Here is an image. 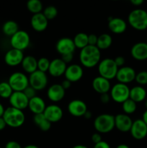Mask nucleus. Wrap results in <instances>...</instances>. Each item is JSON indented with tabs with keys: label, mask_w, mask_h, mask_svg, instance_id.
<instances>
[{
	"label": "nucleus",
	"mask_w": 147,
	"mask_h": 148,
	"mask_svg": "<svg viewBox=\"0 0 147 148\" xmlns=\"http://www.w3.org/2000/svg\"><path fill=\"white\" fill-rule=\"evenodd\" d=\"M81 64L86 68H93L101 61V51L96 46L88 45L79 53Z\"/></svg>",
	"instance_id": "1"
},
{
	"label": "nucleus",
	"mask_w": 147,
	"mask_h": 148,
	"mask_svg": "<svg viewBox=\"0 0 147 148\" xmlns=\"http://www.w3.org/2000/svg\"><path fill=\"white\" fill-rule=\"evenodd\" d=\"M2 117L7 126L12 128H19L22 127L25 121V116L23 111L12 106L6 108Z\"/></svg>",
	"instance_id": "2"
},
{
	"label": "nucleus",
	"mask_w": 147,
	"mask_h": 148,
	"mask_svg": "<svg viewBox=\"0 0 147 148\" xmlns=\"http://www.w3.org/2000/svg\"><path fill=\"white\" fill-rule=\"evenodd\" d=\"M128 23L131 27L138 31L147 29V11L142 9H135L129 13Z\"/></svg>",
	"instance_id": "3"
},
{
	"label": "nucleus",
	"mask_w": 147,
	"mask_h": 148,
	"mask_svg": "<svg viewBox=\"0 0 147 148\" xmlns=\"http://www.w3.org/2000/svg\"><path fill=\"white\" fill-rule=\"evenodd\" d=\"M93 124L97 132L107 134L115 128V116L109 114H100L95 118Z\"/></svg>",
	"instance_id": "4"
},
{
	"label": "nucleus",
	"mask_w": 147,
	"mask_h": 148,
	"mask_svg": "<svg viewBox=\"0 0 147 148\" xmlns=\"http://www.w3.org/2000/svg\"><path fill=\"white\" fill-rule=\"evenodd\" d=\"M97 66L99 76L108 80L115 78L117 72L119 69L115 64L114 59H110V58H106L101 60Z\"/></svg>",
	"instance_id": "5"
},
{
	"label": "nucleus",
	"mask_w": 147,
	"mask_h": 148,
	"mask_svg": "<svg viewBox=\"0 0 147 148\" xmlns=\"http://www.w3.org/2000/svg\"><path fill=\"white\" fill-rule=\"evenodd\" d=\"M110 95L112 101L118 103H122L128 100L130 97V88L126 84L118 83L115 84L110 90Z\"/></svg>",
	"instance_id": "6"
},
{
	"label": "nucleus",
	"mask_w": 147,
	"mask_h": 148,
	"mask_svg": "<svg viewBox=\"0 0 147 148\" xmlns=\"http://www.w3.org/2000/svg\"><path fill=\"white\" fill-rule=\"evenodd\" d=\"M8 82L13 91L23 92L29 86L28 77L21 72H16L12 74L8 79Z\"/></svg>",
	"instance_id": "7"
},
{
	"label": "nucleus",
	"mask_w": 147,
	"mask_h": 148,
	"mask_svg": "<svg viewBox=\"0 0 147 148\" xmlns=\"http://www.w3.org/2000/svg\"><path fill=\"white\" fill-rule=\"evenodd\" d=\"M30 43V37L28 33L24 30H19L15 34L10 37V45L12 49L20 51H24Z\"/></svg>",
	"instance_id": "8"
},
{
	"label": "nucleus",
	"mask_w": 147,
	"mask_h": 148,
	"mask_svg": "<svg viewBox=\"0 0 147 148\" xmlns=\"http://www.w3.org/2000/svg\"><path fill=\"white\" fill-rule=\"evenodd\" d=\"M28 79L29 85L34 88L36 91L43 90L46 88L48 82V79L46 72H41L38 69L30 74Z\"/></svg>",
	"instance_id": "9"
},
{
	"label": "nucleus",
	"mask_w": 147,
	"mask_h": 148,
	"mask_svg": "<svg viewBox=\"0 0 147 148\" xmlns=\"http://www.w3.org/2000/svg\"><path fill=\"white\" fill-rule=\"evenodd\" d=\"M131 136L136 140H141L146 138L147 136V125L142 119H138L133 121L130 130Z\"/></svg>",
	"instance_id": "10"
},
{
	"label": "nucleus",
	"mask_w": 147,
	"mask_h": 148,
	"mask_svg": "<svg viewBox=\"0 0 147 148\" xmlns=\"http://www.w3.org/2000/svg\"><path fill=\"white\" fill-rule=\"evenodd\" d=\"M43 115L50 123H56L61 121L63 116L62 108L56 104H50L46 106V109L43 111Z\"/></svg>",
	"instance_id": "11"
},
{
	"label": "nucleus",
	"mask_w": 147,
	"mask_h": 148,
	"mask_svg": "<svg viewBox=\"0 0 147 148\" xmlns=\"http://www.w3.org/2000/svg\"><path fill=\"white\" fill-rule=\"evenodd\" d=\"M135 75H136V72L133 68L125 66L120 67L118 69L115 78L118 81V82L127 85L135 80Z\"/></svg>",
	"instance_id": "12"
},
{
	"label": "nucleus",
	"mask_w": 147,
	"mask_h": 148,
	"mask_svg": "<svg viewBox=\"0 0 147 148\" xmlns=\"http://www.w3.org/2000/svg\"><path fill=\"white\" fill-rule=\"evenodd\" d=\"M10 106L12 107L23 111L28 107L29 99L23 92L14 91L9 98Z\"/></svg>",
	"instance_id": "13"
},
{
	"label": "nucleus",
	"mask_w": 147,
	"mask_h": 148,
	"mask_svg": "<svg viewBox=\"0 0 147 148\" xmlns=\"http://www.w3.org/2000/svg\"><path fill=\"white\" fill-rule=\"evenodd\" d=\"M84 75V70L82 66L77 64H72L66 67L65 71V79L71 82H76L80 80Z\"/></svg>",
	"instance_id": "14"
},
{
	"label": "nucleus",
	"mask_w": 147,
	"mask_h": 148,
	"mask_svg": "<svg viewBox=\"0 0 147 148\" xmlns=\"http://www.w3.org/2000/svg\"><path fill=\"white\" fill-rule=\"evenodd\" d=\"M24 53L22 51L12 49L8 50L4 55V62L6 64L10 66H16L21 64L23 59Z\"/></svg>",
	"instance_id": "15"
},
{
	"label": "nucleus",
	"mask_w": 147,
	"mask_h": 148,
	"mask_svg": "<svg viewBox=\"0 0 147 148\" xmlns=\"http://www.w3.org/2000/svg\"><path fill=\"white\" fill-rule=\"evenodd\" d=\"M67 109L69 114L73 116L82 117L87 111V106L82 100L75 99L69 102Z\"/></svg>",
	"instance_id": "16"
},
{
	"label": "nucleus",
	"mask_w": 147,
	"mask_h": 148,
	"mask_svg": "<svg viewBox=\"0 0 147 148\" xmlns=\"http://www.w3.org/2000/svg\"><path fill=\"white\" fill-rule=\"evenodd\" d=\"M133 121L129 115L118 114L115 116V128L121 132H128L131 130Z\"/></svg>",
	"instance_id": "17"
},
{
	"label": "nucleus",
	"mask_w": 147,
	"mask_h": 148,
	"mask_svg": "<svg viewBox=\"0 0 147 148\" xmlns=\"http://www.w3.org/2000/svg\"><path fill=\"white\" fill-rule=\"evenodd\" d=\"M56 49L58 53L61 55H63L66 53H74L76 47L74 43L73 39L65 37L61 38L56 42Z\"/></svg>",
	"instance_id": "18"
},
{
	"label": "nucleus",
	"mask_w": 147,
	"mask_h": 148,
	"mask_svg": "<svg viewBox=\"0 0 147 148\" xmlns=\"http://www.w3.org/2000/svg\"><path fill=\"white\" fill-rule=\"evenodd\" d=\"M66 90L61 84H53L50 85L47 91V97L50 101L57 103L63 99Z\"/></svg>",
	"instance_id": "19"
},
{
	"label": "nucleus",
	"mask_w": 147,
	"mask_h": 148,
	"mask_svg": "<svg viewBox=\"0 0 147 148\" xmlns=\"http://www.w3.org/2000/svg\"><path fill=\"white\" fill-rule=\"evenodd\" d=\"M67 64L61 59H54L50 62L48 73L54 77H59L64 75Z\"/></svg>",
	"instance_id": "20"
},
{
	"label": "nucleus",
	"mask_w": 147,
	"mask_h": 148,
	"mask_svg": "<svg viewBox=\"0 0 147 148\" xmlns=\"http://www.w3.org/2000/svg\"><path fill=\"white\" fill-rule=\"evenodd\" d=\"M30 25L32 28L36 32H43L46 30L48 25V20L43 14V12L33 14L30 19Z\"/></svg>",
	"instance_id": "21"
},
{
	"label": "nucleus",
	"mask_w": 147,
	"mask_h": 148,
	"mask_svg": "<svg viewBox=\"0 0 147 148\" xmlns=\"http://www.w3.org/2000/svg\"><path fill=\"white\" fill-rule=\"evenodd\" d=\"M108 25L110 30L115 34H122L127 29V23L120 17H110L108 19Z\"/></svg>",
	"instance_id": "22"
},
{
	"label": "nucleus",
	"mask_w": 147,
	"mask_h": 148,
	"mask_svg": "<svg viewBox=\"0 0 147 148\" xmlns=\"http://www.w3.org/2000/svg\"><path fill=\"white\" fill-rule=\"evenodd\" d=\"M131 54L137 61H145L147 59V43L138 42L135 43L131 49Z\"/></svg>",
	"instance_id": "23"
},
{
	"label": "nucleus",
	"mask_w": 147,
	"mask_h": 148,
	"mask_svg": "<svg viewBox=\"0 0 147 148\" xmlns=\"http://www.w3.org/2000/svg\"><path fill=\"white\" fill-rule=\"evenodd\" d=\"M92 88L97 93H108L111 89V84L110 80L101 76L96 77L92 80Z\"/></svg>",
	"instance_id": "24"
},
{
	"label": "nucleus",
	"mask_w": 147,
	"mask_h": 148,
	"mask_svg": "<svg viewBox=\"0 0 147 148\" xmlns=\"http://www.w3.org/2000/svg\"><path fill=\"white\" fill-rule=\"evenodd\" d=\"M27 108L35 115V114H43L44 110L46 109V105L45 101L41 97L36 95V96L33 97L31 99L29 100L28 107Z\"/></svg>",
	"instance_id": "25"
},
{
	"label": "nucleus",
	"mask_w": 147,
	"mask_h": 148,
	"mask_svg": "<svg viewBox=\"0 0 147 148\" xmlns=\"http://www.w3.org/2000/svg\"><path fill=\"white\" fill-rule=\"evenodd\" d=\"M146 95V90L144 87L141 86V85L134 86L131 89H130L129 98L135 101L136 103L145 101Z\"/></svg>",
	"instance_id": "26"
},
{
	"label": "nucleus",
	"mask_w": 147,
	"mask_h": 148,
	"mask_svg": "<svg viewBox=\"0 0 147 148\" xmlns=\"http://www.w3.org/2000/svg\"><path fill=\"white\" fill-rule=\"evenodd\" d=\"M21 65L23 70L28 74H31L37 70V60L33 56L28 55L24 56Z\"/></svg>",
	"instance_id": "27"
},
{
	"label": "nucleus",
	"mask_w": 147,
	"mask_h": 148,
	"mask_svg": "<svg viewBox=\"0 0 147 148\" xmlns=\"http://www.w3.org/2000/svg\"><path fill=\"white\" fill-rule=\"evenodd\" d=\"M33 121L35 124L43 132H47L51 127V123L45 117L43 114H35L33 116Z\"/></svg>",
	"instance_id": "28"
},
{
	"label": "nucleus",
	"mask_w": 147,
	"mask_h": 148,
	"mask_svg": "<svg viewBox=\"0 0 147 148\" xmlns=\"http://www.w3.org/2000/svg\"><path fill=\"white\" fill-rule=\"evenodd\" d=\"M112 43V38L110 35L108 33H103L98 36L97 43L96 46L99 50H105L109 49Z\"/></svg>",
	"instance_id": "29"
},
{
	"label": "nucleus",
	"mask_w": 147,
	"mask_h": 148,
	"mask_svg": "<svg viewBox=\"0 0 147 148\" xmlns=\"http://www.w3.org/2000/svg\"><path fill=\"white\" fill-rule=\"evenodd\" d=\"M19 30L18 24L13 20H8L2 25V32L5 36L12 37Z\"/></svg>",
	"instance_id": "30"
},
{
	"label": "nucleus",
	"mask_w": 147,
	"mask_h": 148,
	"mask_svg": "<svg viewBox=\"0 0 147 148\" xmlns=\"http://www.w3.org/2000/svg\"><path fill=\"white\" fill-rule=\"evenodd\" d=\"M76 49H82L88 46V35L84 33H79L73 39Z\"/></svg>",
	"instance_id": "31"
},
{
	"label": "nucleus",
	"mask_w": 147,
	"mask_h": 148,
	"mask_svg": "<svg viewBox=\"0 0 147 148\" xmlns=\"http://www.w3.org/2000/svg\"><path fill=\"white\" fill-rule=\"evenodd\" d=\"M26 7L30 12L33 14L42 12L43 10V4L40 0H27Z\"/></svg>",
	"instance_id": "32"
},
{
	"label": "nucleus",
	"mask_w": 147,
	"mask_h": 148,
	"mask_svg": "<svg viewBox=\"0 0 147 148\" xmlns=\"http://www.w3.org/2000/svg\"><path fill=\"white\" fill-rule=\"evenodd\" d=\"M122 109L124 114H127V115L132 114L136 111L137 103L131 98H128L122 103Z\"/></svg>",
	"instance_id": "33"
},
{
	"label": "nucleus",
	"mask_w": 147,
	"mask_h": 148,
	"mask_svg": "<svg viewBox=\"0 0 147 148\" xmlns=\"http://www.w3.org/2000/svg\"><path fill=\"white\" fill-rule=\"evenodd\" d=\"M13 92L14 91L8 82H0V97L1 98L4 99H9Z\"/></svg>",
	"instance_id": "34"
},
{
	"label": "nucleus",
	"mask_w": 147,
	"mask_h": 148,
	"mask_svg": "<svg viewBox=\"0 0 147 148\" xmlns=\"http://www.w3.org/2000/svg\"><path fill=\"white\" fill-rule=\"evenodd\" d=\"M43 14H44L45 17L48 20H53L56 18V16L58 15V10L55 6L49 5L47 6L44 10H43Z\"/></svg>",
	"instance_id": "35"
},
{
	"label": "nucleus",
	"mask_w": 147,
	"mask_h": 148,
	"mask_svg": "<svg viewBox=\"0 0 147 148\" xmlns=\"http://www.w3.org/2000/svg\"><path fill=\"white\" fill-rule=\"evenodd\" d=\"M50 62L46 57H41L37 60V69L41 72H46L48 71Z\"/></svg>",
	"instance_id": "36"
},
{
	"label": "nucleus",
	"mask_w": 147,
	"mask_h": 148,
	"mask_svg": "<svg viewBox=\"0 0 147 148\" xmlns=\"http://www.w3.org/2000/svg\"><path fill=\"white\" fill-rule=\"evenodd\" d=\"M135 80L141 86L147 85V71H141L137 73Z\"/></svg>",
	"instance_id": "37"
},
{
	"label": "nucleus",
	"mask_w": 147,
	"mask_h": 148,
	"mask_svg": "<svg viewBox=\"0 0 147 148\" xmlns=\"http://www.w3.org/2000/svg\"><path fill=\"white\" fill-rule=\"evenodd\" d=\"M23 92L24 93V95L27 96V98H28L29 100L31 99L33 97L36 96V90L33 88H32L31 86L29 85L28 87L24 89V90L23 91Z\"/></svg>",
	"instance_id": "38"
},
{
	"label": "nucleus",
	"mask_w": 147,
	"mask_h": 148,
	"mask_svg": "<svg viewBox=\"0 0 147 148\" xmlns=\"http://www.w3.org/2000/svg\"><path fill=\"white\" fill-rule=\"evenodd\" d=\"M98 36L95 34L88 35V44L90 46H96L97 43Z\"/></svg>",
	"instance_id": "39"
},
{
	"label": "nucleus",
	"mask_w": 147,
	"mask_h": 148,
	"mask_svg": "<svg viewBox=\"0 0 147 148\" xmlns=\"http://www.w3.org/2000/svg\"><path fill=\"white\" fill-rule=\"evenodd\" d=\"M61 59L67 64L71 63L73 61L74 59V53H66V54L61 55Z\"/></svg>",
	"instance_id": "40"
},
{
	"label": "nucleus",
	"mask_w": 147,
	"mask_h": 148,
	"mask_svg": "<svg viewBox=\"0 0 147 148\" xmlns=\"http://www.w3.org/2000/svg\"><path fill=\"white\" fill-rule=\"evenodd\" d=\"M114 61H115V64H116V65L118 66V68L123 66L124 64H125V58L122 56H117V57L114 59Z\"/></svg>",
	"instance_id": "41"
},
{
	"label": "nucleus",
	"mask_w": 147,
	"mask_h": 148,
	"mask_svg": "<svg viewBox=\"0 0 147 148\" xmlns=\"http://www.w3.org/2000/svg\"><path fill=\"white\" fill-rule=\"evenodd\" d=\"M4 148H22L19 143L16 141H9L5 145Z\"/></svg>",
	"instance_id": "42"
},
{
	"label": "nucleus",
	"mask_w": 147,
	"mask_h": 148,
	"mask_svg": "<svg viewBox=\"0 0 147 148\" xmlns=\"http://www.w3.org/2000/svg\"><path fill=\"white\" fill-rule=\"evenodd\" d=\"M111 98L110 94L108 93H103L100 95V101L101 103H102L103 104H107L110 102Z\"/></svg>",
	"instance_id": "43"
},
{
	"label": "nucleus",
	"mask_w": 147,
	"mask_h": 148,
	"mask_svg": "<svg viewBox=\"0 0 147 148\" xmlns=\"http://www.w3.org/2000/svg\"><path fill=\"white\" fill-rule=\"evenodd\" d=\"M91 139H92V141L94 144H97V143H99V142L102 141L101 134L98 132L94 133V134L92 135Z\"/></svg>",
	"instance_id": "44"
},
{
	"label": "nucleus",
	"mask_w": 147,
	"mask_h": 148,
	"mask_svg": "<svg viewBox=\"0 0 147 148\" xmlns=\"http://www.w3.org/2000/svg\"><path fill=\"white\" fill-rule=\"evenodd\" d=\"M93 148H111L110 145L105 141H101L99 143L95 144Z\"/></svg>",
	"instance_id": "45"
},
{
	"label": "nucleus",
	"mask_w": 147,
	"mask_h": 148,
	"mask_svg": "<svg viewBox=\"0 0 147 148\" xmlns=\"http://www.w3.org/2000/svg\"><path fill=\"white\" fill-rule=\"evenodd\" d=\"M71 83H72V82H71L69 80L65 79L64 80L62 81V82H61V86L63 87V89L66 90L69 89V88H70L71 85Z\"/></svg>",
	"instance_id": "46"
},
{
	"label": "nucleus",
	"mask_w": 147,
	"mask_h": 148,
	"mask_svg": "<svg viewBox=\"0 0 147 148\" xmlns=\"http://www.w3.org/2000/svg\"><path fill=\"white\" fill-rule=\"evenodd\" d=\"M130 1H131V3L133 5L138 7V6L141 5L144 3V0H130Z\"/></svg>",
	"instance_id": "47"
},
{
	"label": "nucleus",
	"mask_w": 147,
	"mask_h": 148,
	"mask_svg": "<svg viewBox=\"0 0 147 148\" xmlns=\"http://www.w3.org/2000/svg\"><path fill=\"white\" fill-rule=\"evenodd\" d=\"M6 127H7V124H6L4 119H3V117H0V131L4 130Z\"/></svg>",
	"instance_id": "48"
},
{
	"label": "nucleus",
	"mask_w": 147,
	"mask_h": 148,
	"mask_svg": "<svg viewBox=\"0 0 147 148\" xmlns=\"http://www.w3.org/2000/svg\"><path fill=\"white\" fill-rule=\"evenodd\" d=\"M92 113H91L90 111H88V110H87V111H86V112L85 113L84 115V118L86 119H90L92 118Z\"/></svg>",
	"instance_id": "49"
},
{
	"label": "nucleus",
	"mask_w": 147,
	"mask_h": 148,
	"mask_svg": "<svg viewBox=\"0 0 147 148\" xmlns=\"http://www.w3.org/2000/svg\"><path fill=\"white\" fill-rule=\"evenodd\" d=\"M142 120L145 122V124L147 125V110H146L144 112L142 116Z\"/></svg>",
	"instance_id": "50"
},
{
	"label": "nucleus",
	"mask_w": 147,
	"mask_h": 148,
	"mask_svg": "<svg viewBox=\"0 0 147 148\" xmlns=\"http://www.w3.org/2000/svg\"><path fill=\"white\" fill-rule=\"evenodd\" d=\"M4 111H5V108H4L2 104L0 103V117H2L3 115H4Z\"/></svg>",
	"instance_id": "51"
},
{
	"label": "nucleus",
	"mask_w": 147,
	"mask_h": 148,
	"mask_svg": "<svg viewBox=\"0 0 147 148\" xmlns=\"http://www.w3.org/2000/svg\"><path fill=\"white\" fill-rule=\"evenodd\" d=\"M116 148H130V147L125 144H120V145H118L116 147Z\"/></svg>",
	"instance_id": "52"
},
{
	"label": "nucleus",
	"mask_w": 147,
	"mask_h": 148,
	"mask_svg": "<svg viewBox=\"0 0 147 148\" xmlns=\"http://www.w3.org/2000/svg\"><path fill=\"white\" fill-rule=\"evenodd\" d=\"M72 148H89V147H86V146L85 145H76L74 146Z\"/></svg>",
	"instance_id": "53"
},
{
	"label": "nucleus",
	"mask_w": 147,
	"mask_h": 148,
	"mask_svg": "<svg viewBox=\"0 0 147 148\" xmlns=\"http://www.w3.org/2000/svg\"><path fill=\"white\" fill-rule=\"evenodd\" d=\"M22 148H40L37 146L35 145H26L25 147H22Z\"/></svg>",
	"instance_id": "54"
},
{
	"label": "nucleus",
	"mask_w": 147,
	"mask_h": 148,
	"mask_svg": "<svg viewBox=\"0 0 147 148\" xmlns=\"http://www.w3.org/2000/svg\"><path fill=\"white\" fill-rule=\"evenodd\" d=\"M144 106H145V108H146V110H147V98L145 100V103H144Z\"/></svg>",
	"instance_id": "55"
},
{
	"label": "nucleus",
	"mask_w": 147,
	"mask_h": 148,
	"mask_svg": "<svg viewBox=\"0 0 147 148\" xmlns=\"http://www.w3.org/2000/svg\"><path fill=\"white\" fill-rule=\"evenodd\" d=\"M112 1H118V0H112Z\"/></svg>",
	"instance_id": "56"
},
{
	"label": "nucleus",
	"mask_w": 147,
	"mask_h": 148,
	"mask_svg": "<svg viewBox=\"0 0 147 148\" xmlns=\"http://www.w3.org/2000/svg\"><path fill=\"white\" fill-rule=\"evenodd\" d=\"M146 43H147V38H146Z\"/></svg>",
	"instance_id": "57"
},
{
	"label": "nucleus",
	"mask_w": 147,
	"mask_h": 148,
	"mask_svg": "<svg viewBox=\"0 0 147 148\" xmlns=\"http://www.w3.org/2000/svg\"><path fill=\"white\" fill-rule=\"evenodd\" d=\"M0 148H1V147H0Z\"/></svg>",
	"instance_id": "58"
}]
</instances>
